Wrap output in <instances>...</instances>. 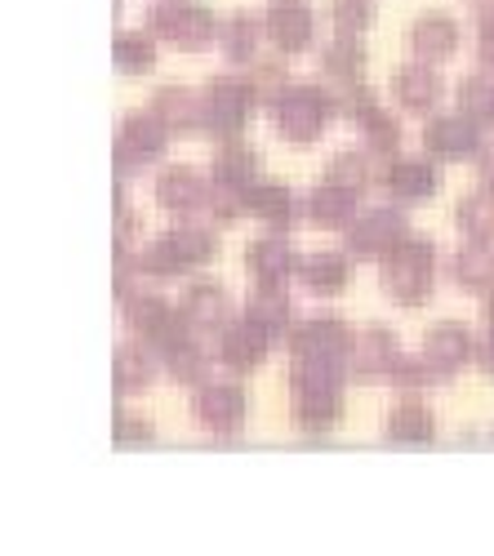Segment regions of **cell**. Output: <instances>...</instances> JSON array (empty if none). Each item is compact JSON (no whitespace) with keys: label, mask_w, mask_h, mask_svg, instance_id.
Instances as JSON below:
<instances>
[{"label":"cell","mask_w":494,"mask_h":556,"mask_svg":"<svg viewBox=\"0 0 494 556\" xmlns=\"http://www.w3.org/2000/svg\"><path fill=\"white\" fill-rule=\"evenodd\" d=\"M383 290L401 303V307H419L428 303L432 290V245L428 241H401L388 258H383Z\"/></svg>","instance_id":"obj_2"},{"label":"cell","mask_w":494,"mask_h":556,"mask_svg":"<svg viewBox=\"0 0 494 556\" xmlns=\"http://www.w3.org/2000/svg\"><path fill=\"white\" fill-rule=\"evenodd\" d=\"M432 432H436V424L423 405H396L388 419V441H396V445H432Z\"/></svg>","instance_id":"obj_24"},{"label":"cell","mask_w":494,"mask_h":556,"mask_svg":"<svg viewBox=\"0 0 494 556\" xmlns=\"http://www.w3.org/2000/svg\"><path fill=\"white\" fill-rule=\"evenodd\" d=\"M116 437H121V445H148L152 441V428L148 424H134V419H116Z\"/></svg>","instance_id":"obj_42"},{"label":"cell","mask_w":494,"mask_h":556,"mask_svg":"<svg viewBox=\"0 0 494 556\" xmlns=\"http://www.w3.org/2000/svg\"><path fill=\"white\" fill-rule=\"evenodd\" d=\"M165 245L174 250V258L183 263V267H192V263H205V258L218 250V241L210 237V231H201V227H174L169 237H165Z\"/></svg>","instance_id":"obj_29"},{"label":"cell","mask_w":494,"mask_h":556,"mask_svg":"<svg viewBox=\"0 0 494 556\" xmlns=\"http://www.w3.org/2000/svg\"><path fill=\"white\" fill-rule=\"evenodd\" d=\"M401 241H406V218H401L396 210H370L347 231V250L366 254V258H388Z\"/></svg>","instance_id":"obj_6"},{"label":"cell","mask_w":494,"mask_h":556,"mask_svg":"<svg viewBox=\"0 0 494 556\" xmlns=\"http://www.w3.org/2000/svg\"><path fill=\"white\" fill-rule=\"evenodd\" d=\"M165 365H169V375L178 383H201L205 379V352L197 348V339H178L169 352H165Z\"/></svg>","instance_id":"obj_30"},{"label":"cell","mask_w":494,"mask_h":556,"mask_svg":"<svg viewBox=\"0 0 494 556\" xmlns=\"http://www.w3.org/2000/svg\"><path fill=\"white\" fill-rule=\"evenodd\" d=\"M481 63L494 67V31H481Z\"/></svg>","instance_id":"obj_44"},{"label":"cell","mask_w":494,"mask_h":556,"mask_svg":"<svg viewBox=\"0 0 494 556\" xmlns=\"http://www.w3.org/2000/svg\"><path fill=\"white\" fill-rule=\"evenodd\" d=\"M267 36H273V45L286 54L303 50L307 36H312V14H307L303 0H277V5L267 10Z\"/></svg>","instance_id":"obj_13"},{"label":"cell","mask_w":494,"mask_h":556,"mask_svg":"<svg viewBox=\"0 0 494 556\" xmlns=\"http://www.w3.org/2000/svg\"><path fill=\"white\" fill-rule=\"evenodd\" d=\"M250 89H254V103H267L273 108L281 94H286V67L281 63H258L254 67V76H250Z\"/></svg>","instance_id":"obj_37"},{"label":"cell","mask_w":494,"mask_h":556,"mask_svg":"<svg viewBox=\"0 0 494 556\" xmlns=\"http://www.w3.org/2000/svg\"><path fill=\"white\" fill-rule=\"evenodd\" d=\"M148 27H152L161 40L178 45V50H197V45H205V40L214 36L210 10L188 5V0H165V5H156V10L148 14Z\"/></svg>","instance_id":"obj_4"},{"label":"cell","mask_w":494,"mask_h":556,"mask_svg":"<svg viewBox=\"0 0 494 556\" xmlns=\"http://www.w3.org/2000/svg\"><path fill=\"white\" fill-rule=\"evenodd\" d=\"M152 108H156V116H161L165 125H174V129H197V125L205 121V103H201L197 94H188V89H178V85H165L161 94L152 99Z\"/></svg>","instance_id":"obj_20"},{"label":"cell","mask_w":494,"mask_h":556,"mask_svg":"<svg viewBox=\"0 0 494 556\" xmlns=\"http://www.w3.org/2000/svg\"><path fill=\"white\" fill-rule=\"evenodd\" d=\"M183 320H188V330L197 334V330H214V326H223V316H228V299H223V290L218 286H192L188 294H183Z\"/></svg>","instance_id":"obj_19"},{"label":"cell","mask_w":494,"mask_h":556,"mask_svg":"<svg viewBox=\"0 0 494 556\" xmlns=\"http://www.w3.org/2000/svg\"><path fill=\"white\" fill-rule=\"evenodd\" d=\"M139 267H143L148 276H178V271H183V263L174 258V250L165 245V237H161L156 245H148V250L139 254Z\"/></svg>","instance_id":"obj_41"},{"label":"cell","mask_w":494,"mask_h":556,"mask_svg":"<svg viewBox=\"0 0 494 556\" xmlns=\"http://www.w3.org/2000/svg\"><path fill=\"white\" fill-rule=\"evenodd\" d=\"M210 192L201 188V178L192 174V169H165L161 174V182H156V201L165 205V210H174V214H188V210H197L201 201H205Z\"/></svg>","instance_id":"obj_18"},{"label":"cell","mask_w":494,"mask_h":556,"mask_svg":"<svg viewBox=\"0 0 494 556\" xmlns=\"http://www.w3.org/2000/svg\"><path fill=\"white\" fill-rule=\"evenodd\" d=\"M254 152H241V148H223L218 161H214V182H228V188H250L254 182Z\"/></svg>","instance_id":"obj_31"},{"label":"cell","mask_w":494,"mask_h":556,"mask_svg":"<svg viewBox=\"0 0 494 556\" xmlns=\"http://www.w3.org/2000/svg\"><path fill=\"white\" fill-rule=\"evenodd\" d=\"M352 210H356V192L343 188V182H326V188H317L307 201V218L321 227H343L352 218Z\"/></svg>","instance_id":"obj_21"},{"label":"cell","mask_w":494,"mask_h":556,"mask_svg":"<svg viewBox=\"0 0 494 556\" xmlns=\"http://www.w3.org/2000/svg\"><path fill=\"white\" fill-rule=\"evenodd\" d=\"M392 383L401 392H423V388H436L441 383V365H432L428 356L423 361H392Z\"/></svg>","instance_id":"obj_33"},{"label":"cell","mask_w":494,"mask_h":556,"mask_svg":"<svg viewBox=\"0 0 494 556\" xmlns=\"http://www.w3.org/2000/svg\"><path fill=\"white\" fill-rule=\"evenodd\" d=\"M370 23V0H334V27L343 40H356Z\"/></svg>","instance_id":"obj_40"},{"label":"cell","mask_w":494,"mask_h":556,"mask_svg":"<svg viewBox=\"0 0 494 556\" xmlns=\"http://www.w3.org/2000/svg\"><path fill=\"white\" fill-rule=\"evenodd\" d=\"M459 103H464V116H472V121H494V85L481 80V76L464 80Z\"/></svg>","instance_id":"obj_38"},{"label":"cell","mask_w":494,"mask_h":556,"mask_svg":"<svg viewBox=\"0 0 494 556\" xmlns=\"http://www.w3.org/2000/svg\"><path fill=\"white\" fill-rule=\"evenodd\" d=\"M250 103H254L250 80H232V76L210 80V89H205V129L218 134V138L237 134V129L245 125Z\"/></svg>","instance_id":"obj_5"},{"label":"cell","mask_w":494,"mask_h":556,"mask_svg":"<svg viewBox=\"0 0 494 556\" xmlns=\"http://www.w3.org/2000/svg\"><path fill=\"white\" fill-rule=\"evenodd\" d=\"M330 116H334V103L321 85H290L277 99V129L290 143H312Z\"/></svg>","instance_id":"obj_3"},{"label":"cell","mask_w":494,"mask_h":556,"mask_svg":"<svg viewBox=\"0 0 494 556\" xmlns=\"http://www.w3.org/2000/svg\"><path fill=\"white\" fill-rule=\"evenodd\" d=\"M481 169H485V182H490V188H494V148L485 152V161H481Z\"/></svg>","instance_id":"obj_45"},{"label":"cell","mask_w":494,"mask_h":556,"mask_svg":"<svg viewBox=\"0 0 494 556\" xmlns=\"http://www.w3.org/2000/svg\"><path fill=\"white\" fill-rule=\"evenodd\" d=\"M472 343H468V330L464 326H436L428 330V343H423V356L441 369H455L459 361H468Z\"/></svg>","instance_id":"obj_25"},{"label":"cell","mask_w":494,"mask_h":556,"mask_svg":"<svg viewBox=\"0 0 494 556\" xmlns=\"http://www.w3.org/2000/svg\"><path fill=\"white\" fill-rule=\"evenodd\" d=\"M267 348H273V334H267L258 320L245 316L241 326H228V334H223V343H218V356L232 369H254L267 356Z\"/></svg>","instance_id":"obj_12"},{"label":"cell","mask_w":494,"mask_h":556,"mask_svg":"<svg viewBox=\"0 0 494 556\" xmlns=\"http://www.w3.org/2000/svg\"><path fill=\"white\" fill-rule=\"evenodd\" d=\"M290 352L294 361H330V365H343V352H347V330L339 320H307V326L294 330L290 339Z\"/></svg>","instance_id":"obj_8"},{"label":"cell","mask_w":494,"mask_h":556,"mask_svg":"<svg viewBox=\"0 0 494 556\" xmlns=\"http://www.w3.org/2000/svg\"><path fill=\"white\" fill-rule=\"evenodd\" d=\"M152 383V369H148V361L139 356V352H121L116 356V392L125 396V392H143Z\"/></svg>","instance_id":"obj_39"},{"label":"cell","mask_w":494,"mask_h":556,"mask_svg":"<svg viewBox=\"0 0 494 556\" xmlns=\"http://www.w3.org/2000/svg\"><path fill=\"white\" fill-rule=\"evenodd\" d=\"M481 369H490V375H494V330H490L485 343H481Z\"/></svg>","instance_id":"obj_43"},{"label":"cell","mask_w":494,"mask_h":556,"mask_svg":"<svg viewBox=\"0 0 494 556\" xmlns=\"http://www.w3.org/2000/svg\"><path fill=\"white\" fill-rule=\"evenodd\" d=\"M423 148H428L432 156H451V161H459V156H472V152L481 148V129H477L472 116H455V121H451V116H441V121L428 125Z\"/></svg>","instance_id":"obj_9"},{"label":"cell","mask_w":494,"mask_h":556,"mask_svg":"<svg viewBox=\"0 0 494 556\" xmlns=\"http://www.w3.org/2000/svg\"><path fill=\"white\" fill-rule=\"evenodd\" d=\"M294 414L307 432H326L339 414V365L294 361Z\"/></svg>","instance_id":"obj_1"},{"label":"cell","mask_w":494,"mask_h":556,"mask_svg":"<svg viewBox=\"0 0 494 556\" xmlns=\"http://www.w3.org/2000/svg\"><path fill=\"white\" fill-rule=\"evenodd\" d=\"M459 227L468 231V237H494V197L477 192L459 205Z\"/></svg>","instance_id":"obj_35"},{"label":"cell","mask_w":494,"mask_h":556,"mask_svg":"<svg viewBox=\"0 0 494 556\" xmlns=\"http://www.w3.org/2000/svg\"><path fill=\"white\" fill-rule=\"evenodd\" d=\"M245 263H250V276H254V286H281L286 276L294 271L299 254L290 250L286 237H263L245 250Z\"/></svg>","instance_id":"obj_11"},{"label":"cell","mask_w":494,"mask_h":556,"mask_svg":"<svg viewBox=\"0 0 494 556\" xmlns=\"http://www.w3.org/2000/svg\"><path fill=\"white\" fill-rule=\"evenodd\" d=\"M245 316L258 320L267 334H286L290 330V299L281 294V286H258L245 303Z\"/></svg>","instance_id":"obj_23"},{"label":"cell","mask_w":494,"mask_h":556,"mask_svg":"<svg viewBox=\"0 0 494 556\" xmlns=\"http://www.w3.org/2000/svg\"><path fill=\"white\" fill-rule=\"evenodd\" d=\"M392 94H396V103H401V108H410V112H428V108L441 99V80H436V72H432V67L415 63V67H401V72L392 76Z\"/></svg>","instance_id":"obj_15"},{"label":"cell","mask_w":494,"mask_h":556,"mask_svg":"<svg viewBox=\"0 0 494 556\" xmlns=\"http://www.w3.org/2000/svg\"><path fill=\"white\" fill-rule=\"evenodd\" d=\"M299 276H303L307 290L334 294V290L347 286V263H343V254H317V258H307V263L299 267Z\"/></svg>","instance_id":"obj_26"},{"label":"cell","mask_w":494,"mask_h":556,"mask_svg":"<svg viewBox=\"0 0 494 556\" xmlns=\"http://www.w3.org/2000/svg\"><path fill=\"white\" fill-rule=\"evenodd\" d=\"M245 210H254L258 218H267L273 227H286L294 218V197L286 188H245Z\"/></svg>","instance_id":"obj_28"},{"label":"cell","mask_w":494,"mask_h":556,"mask_svg":"<svg viewBox=\"0 0 494 556\" xmlns=\"http://www.w3.org/2000/svg\"><path fill=\"white\" fill-rule=\"evenodd\" d=\"M165 148V121L156 116H129L125 129H121V169H139L148 165L152 156H161Z\"/></svg>","instance_id":"obj_10"},{"label":"cell","mask_w":494,"mask_h":556,"mask_svg":"<svg viewBox=\"0 0 494 556\" xmlns=\"http://www.w3.org/2000/svg\"><path fill=\"white\" fill-rule=\"evenodd\" d=\"M455 281L468 290H485L494 281V245L490 237H468V245L455 254Z\"/></svg>","instance_id":"obj_17"},{"label":"cell","mask_w":494,"mask_h":556,"mask_svg":"<svg viewBox=\"0 0 494 556\" xmlns=\"http://www.w3.org/2000/svg\"><path fill=\"white\" fill-rule=\"evenodd\" d=\"M241 414H245V396H241L237 388H228V383H205V388L197 392V401H192V419H197L201 428L218 432V437L237 432Z\"/></svg>","instance_id":"obj_7"},{"label":"cell","mask_w":494,"mask_h":556,"mask_svg":"<svg viewBox=\"0 0 494 556\" xmlns=\"http://www.w3.org/2000/svg\"><path fill=\"white\" fill-rule=\"evenodd\" d=\"M152 63H156V50H152L148 36H121L116 40V67L121 72L143 76V72H152Z\"/></svg>","instance_id":"obj_34"},{"label":"cell","mask_w":494,"mask_h":556,"mask_svg":"<svg viewBox=\"0 0 494 556\" xmlns=\"http://www.w3.org/2000/svg\"><path fill=\"white\" fill-rule=\"evenodd\" d=\"M356 125H362V134H366V143L375 148V152H396V143H401V129H396V121L388 116V112H379L370 99L356 108Z\"/></svg>","instance_id":"obj_27"},{"label":"cell","mask_w":494,"mask_h":556,"mask_svg":"<svg viewBox=\"0 0 494 556\" xmlns=\"http://www.w3.org/2000/svg\"><path fill=\"white\" fill-rule=\"evenodd\" d=\"M326 178H330V182H343V188H352V192H362L366 182L375 178V165H370L366 152H339V156L330 161Z\"/></svg>","instance_id":"obj_32"},{"label":"cell","mask_w":494,"mask_h":556,"mask_svg":"<svg viewBox=\"0 0 494 556\" xmlns=\"http://www.w3.org/2000/svg\"><path fill=\"white\" fill-rule=\"evenodd\" d=\"M392 361H396V339L388 330H366L352 343V369L362 379L379 375V369H392Z\"/></svg>","instance_id":"obj_22"},{"label":"cell","mask_w":494,"mask_h":556,"mask_svg":"<svg viewBox=\"0 0 494 556\" xmlns=\"http://www.w3.org/2000/svg\"><path fill=\"white\" fill-rule=\"evenodd\" d=\"M223 36V54H228L232 63H245L254 54V40H258V23L254 18H232L228 27L218 31Z\"/></svg>","instance_id":"obj_36"},{"label":"cell","mask_w":494,"mask_h":556,"mask_svg":"<svg viewBox=\"0 0 494 556\" xmlns=\"http://www.w3.org/2000/svg\"><path fill=\"white\" fill-rule=\"evenodd\" d=\"M383 182L401 197V201H423L436 192V169L428 161H410V156H401L392 161V169L383 174Z\"/></svg>","instance_id":"obj_16"},{"label":"cell","mask_w":494,"mask_h":556,"mask_svg":"<svg viewBox=\"0 0 494 556\" xmlns=\"http://www.w3.org/2000/svg\"><path fill=\"white\" fill-rule=\"evenodd\" d=\"M459 45V27L445 18V14H428L410 27V50L419 63H441V59H451V50Z\"/></svg>","instance_id":"obj_14"}]
</instances>
